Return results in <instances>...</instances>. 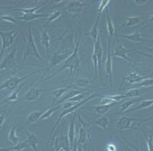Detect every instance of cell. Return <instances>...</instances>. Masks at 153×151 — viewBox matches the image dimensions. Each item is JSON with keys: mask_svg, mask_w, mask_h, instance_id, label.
I'll use <instances>...</instances> for the list:
<instances>
[{"mask_svg": "<svg viewBox=\"0 0 153 151\" xmlns=\"http://www.w3.org/2000/svg\"><path fill=\"white\" fill-rule=\"evenodd\" d=\"M80 43V34H79V38H78V43L76 45V47L74 49L73 52H72L71 55L65 60L64 65L62 66L59 70H57L54 74H52L51 76H48V77L45 78V80H43L42 82L47 81V80H50L51 78L54 77V76L58 74L59 72L62 71V70L65 69H69L70 74H71V73L74 71V70H76L78 67H79L80 63V59L79 53H78V52H79Z\"/></svg>", "mask_w": 153, "mask_h": 151, "instance_id": "cell-1", "label": "cell"}, {"mask_svg": "<svg viewBox=\"0 0 153 151\" xmlns=\"http://www.w3.org/2000/svg\"><path fill=\"white\" fill-rule=\"evenodd\" d=\"M101 95H99V94H92V95H91V96H88V98L85 99V100L81 101V102L76 103V104L75 105H74V106H72L71 107H69V108H67V109H62V111L61 114L59 116L58 119H57V121H56V122H55L54 126H53L52 131H51V138H50V141H49L50 144H51V143H52L53 141H54L55 131H56L57 127H58L59 123H60V121H62V119L64 117L66 116L69 115L70 113H72L73 112H74V111H76L78 109H79L80 107H81L83 106V105L85 104L87 102H88V101H90L91 100H92V99H94V98H101Z\"/></svg>", "mask_w": 153, "mask_h": 151, "instance_id": "cell-2", "label": "cell"}, {"mask_svg": "<svg viewBox=\"0 0 153 151\" xmlns=\"http://www.w3.org/2000/svg\"><path fill=\"white\" fill-rule=\"evenodd\" d=\"M25 40L26 45L25 49L23 54V60L28 57H33L41 62H43V59L39 53L38 49H37L30 26H28L27 29L25 31Z\"/></svg>", "mask_w": 153, "mask_h": 151, "instance_id": "cell-3", "label": "cell"}, {"mask_svg": "<svg viewBox=\"0 0 153 151\" xmlns=\"http://www.w3.org/2000/svg\"><path fill=\"white\" fill-rule=\"evenodd\" d=\"M41 71H43V68L36 70H34V71L31 72L30 73H29L27 74V75H25L22 77H18V76H14V77L9 78V79L5 80V81L0 85V91L4 89L11 91L16 89V88L20 85V84L22 83V81H24V80H25L27 79H29V78H31L32 76L34 75L35 74L38 73V72Z\"/></svg>", "mask_w": 153, "mask_h": 151, "instance_id": "cell-4", "label": "cell"}, {"mask_svg": "<svg viewBox=\"0 0 153 151\" xmlns=\"http://www.w3.org/2000/svg\"><path fill=\"white\" fill-rule=\"evenodd\" d=\"M17 34L14 30L8 31V32H1L0 31V38L1 39V48L0 49V60L4 55L6 49L9 48L15 41V38Z\"/></svg>", "mask_w": 153, "mask_h": 151, "instance_id": "cell-5", "label": "cell"}, {"mask_svg": "<svg viewBox=\"0 0 153 151\" xmlns=\"http://www.w3.org/2000/svg\"><path fill=\"white\" fill-rule=\"evenodd\" d=\"M153 76V74L152 75H146V76H143L140 75V74H138L137 72H133L131 70H129L127 72V76L124 78L122 81L120 87L123 86H125V89L127 88L128 87H129L130 86L133 85L134 84L138 83L142 80H143L145 79H147V78H150V77Z\"/></svg>", "mask_w": 153, "mask_h": 151, "instance_id": "cell-6", "label": "cell"}, {"mask_svg": "<svg viewBox=\"0 0 153 151\" xmlns=\"http://www.w3.org/2000/svg\"><path fill=\"white\" fill-rule=\"evenodd\" d=\"M133 122H145V119H138L131 116H121L116 121L117 129L120 132L130 129Z\"/></svg>", "mask_w": 153, "mask_h": 151, "instance_id": "cell-7", "label": "cell"}, {"mask_svg": "<svg viewBox=\"0 0 153 151\" xmlns=\"http://www.w3.org/2000/svg\"><path fill=\"white\" fill-rule=\"evenodd\" d=\"M17 49L13 48L9 52V54L6 56L3 61L0 63V70H11L15 68L16 66V58Z\"/></svg>", "mask_w": 153, "mask_h": 151, "instance_id": "cell-8", "label": "cell"}, {"mask_svg": "<svg viewBox=\"0 0 153 151\" xmlns=\"http://www.w3.org/2000/svg\"><path fill=\"white\" fill-rule=\"evenodd\" d=\"M111 38L108 37L107 42H108V50H107V57L105 61L104 67L106 74H108L111 87H113V62H112V55L111 53Z\"/></svg>", "mask_w": 153, "mask_h": 151, "instance_id": "cell-9", "label": "cell"}, {"mask_svg": "<svg viewBox=\"0 0 153 151\" xmlns=\"http://www.w3.org/2000/svg\"><path fill=\"white\" fill-rule=\"evenodd\" d=\"M72 52H73V51H69L65 53H60L59 51L55 52L53 54V57H51V61L48 62L49 66L48 68H47V71H48L51 68L55 67V66L60 63L61 62L65 61L71 55Z\"/></svg>", "mask_w": 153, "mask_h": 151, "instance_id": "cell-10", "label": "cell"}, {"mask_svg": "<svg viewBox=\"0 0 153 151\" xmlns=\"http://www.w3.org/2000/svg\"><path fill=\"white\" fill-rule=\"evenodd\" d=\"M131 51L132 50L126 48L123 44H120L115 48L114 52L112 54V56L113 57L120 58V59L125 60V61L130 62V63H135V61L128 55V53L131 52Z\"/></svg>", "mask_w": 153, "mask_h": 151, "instance_id": "cell-11", "label": "cell"}, {"mask_svg": "<svg viewBox=\"0 0 153 151\" xmlns=\"http://www.w3.org/2000/svg\"><path fill=\"white\" fill-rule=\"evenodd\" d=\"M76 117H77V113H74L71 117L70 118L69 120V130H68V135L67 138L69 140L70 147L72 150V148L74 146V139L76 138V132H75V125H76Z\"/></svg>", "mask_w": 153, "mask_h": 151, "instance_id": "cell-12", "label": "cell"}, {"mask_svg": "<svg viewBox=\"0 0 153 151\" xmlns=\"http://www.w3.org/2000/svg\"><path fill=\"white\" fill-rule=\"evenodd\" d=\"M85 5V4L80 0H72L68 3L67 7H66V10L69 13L78 14L81 13L82 8Z\"/></svg>", "mask_w": 153, "mask_h": 151, "instance_id": "cell-13", "label": "cell"}, {"mask_svg": "<svg viewBox=\"0 0 153 151\" xmlns=\"http://www.w3.org/2000/svg\"><path fill=\"white\" fill-rule=\"evenodd\" d=\"M143 29L136 31L135 32H134L133 34H117V36L129 41H133V42H136V43H141L145 41V39L143 38L141 34H140V32H141Z\"/></svg>", "mask_w": 153, "mask_h": 151, "instance_id": "cell-14", "label": "cell"}, {"mask_svg": "<svg viewBox=\"0 0 153 151\" xmlns=\"http://www.w3.org/2000/svg\"><path fill=\"white\" fill-rule=\"evenodd\" d=\"M120 103H122V101L121 102H115L108 105H97V106L85 107V108H83V109H94V110L96 111L99 115H104L105 113L108 112V111L110 110L113 107L120 104Z\"/></svg>", "mask_w": 153, "mask_h": 151, "instance_id": "cell-15", "label": "cell"}, {"mask_svg": "<svg viewBox=\"0 0 153 151\" xmlns=\"http://www.w3.org/2000/svg\"><path fill=\"white\" fill-rule=\"evenodd\" d=\"M55 150L56 151L71 150L68 138L59 137L56 138L55 141Z\"/></svg>", "mask_w": 153, "mask_h": 151, "instance_id": "cell-16", "label": "cell"}, {"mask_svg": "<svg viewBox=\"0 0 153 151\" xmlns=\"http://www.w3.org/2000/svg\"><path fill=\"white\" fill-rule=\"evenodd\" d=\"M23 130L25 133L27 139V142L29 146H30L34 151H38V141H37V136L36 134L29 132L28 130L23 128Z\"/></svg>", "mask_w": 153, "mask_h": 151, "instance_id": "cell-17", "label": "cell"}, {"mask_svg": "<svg viewBox=\"0 0 153 151\" xmlns=\"http://www.w3.org/2000/svg\"><path fill=\"white\" fill-rule=\"evenodd\" d=\"M49 16V14H40V13H29V14H22V16L20 17L16 18V20H21L24 22H31L33 20L36 19H41L43 18H48Z\"/></svg>", "mask_w": 153, "mask_h": 151, "instance_id": "cell-18", "label": "cell"}, {"mask_svg": "<svg viewBox=\"0 0 153 151\" xmlns=\"http://www.w3.org/2000/svg\"><path fill=\"white\" fill-rule=\"evenodd\" d=\"M93 53L97 56V59L99 61V69L100 70L101 65V60H102L103 53H104V50H103L102 45H101V41L99 37L97 38V40L94 42V49H93Z\"/></svg>", "mask_w": 153, "mask_h": 151, "instance_id": "cell-19", "label": "cell"}, {"mask_svg": "<svg viewBox=\"0 0 153 151\" xmlns=\"http://www.w3.org/2000/svg\"><path fill=\"white\" fill-rule=\"evenodd\" d=\"M41 43L43 47H44L46 52L47 59L49 61V53H50V36L48 30L45 29L43 30L41 33Z\"/></svg>", "mask_w": 153, "mask_h": 151, "instance_id": "cell-20", "label": "cell"}, {"mask_svg": "<svg viewBox=\"0 0 153 151\" xmlns=\"http://www.w3.org/2000/svg\"><path fill=\"white\" fill-rule=\"evenodd\" d=\"M105 10H106V29H107V32H108V37L111 38L113 36H115L116 32H115V28L114 27V24H113L112 20H111L110 12H109L108 7H107Z\"/></svg>", "mask_w": 153, "mask_h": 151, "instance_id": "cell-21", "label": "cell"}, {"mask_svg": "<svg viewBox=\"0 0 153 151\" xmlns=\"http://www.w3.org/2000/svg\"><path fill=\"white\" fill-rule=\"evenodd\" d=\"M101 15V14H98L97 18L96 19V21L94 23L92 28L91 29L90 32H89L86 35H88L89 36L92 38L93 42H95L99 38V20H100Z\"/></svg>", "mask_w": 153, "mask_h": 151, "instance_id": "cell-22", "label": "cell"}, {"mask_svg": "<svg viewBox=\"0 0 153 151\" xmlns=\"http://www.w3.org/2000/svg\"><path fill=\"white\" fill-rule=\"evenodd\" d=\"M93 123H94L95 125L98 126L99 127H100L102 130H104V131H106L107 133H108V135L110 136L111 137H112L111 135L110 132H109V131H108L109 121H108V118H106L105 116L99 118V119L94 120V121H93Z\"/></svg>", "mask_w": 153, "mask_h": 151, "instance_id": "cell-23", "label": "cell"}, {"mask_svg": "<svg viewBox=\"0 0 153 151\" xmlns=\"http://www.w3.org/2000/svg\"><path fill=\"white\" fill-rule=\"evenodd\" d=\"M153 105V99H151V100H146L142 101L140 103L139 105H137V106L134 107V108L127 109L125 111H124L123 113H122V114L123 113H127L130 112H134V111H136L137 110H140V109H144L149 108V107H152Z\"/></svg>", "mask_w": 153, "mask_h": 151, "instance_id": "cell-24", "label": "cell"}, {"mask_svg": "<svg viewBox=\"0 0 153 151\" xmlns=\"http://www.w3.org/2000/svg\"><path fill=\"white\" fill-rule=\"evenodd\" d=\"M43 113V111H32L27 116L26 120L27 125H30L31 124L36 123L39 122V119Z\"/></svg>", "mask_w": 153, "mask_h": 151, "instance_id": "cell-25", "label": "cell"}, {"mask_svg": "<svg viewBox=\"0 0 153 151\" xmlns=\"http://www.w3.org/2000/svg\"><path fill=\"white\" fill-rule=\"evenodd\" d=\"M41 91L36 87H32L26 93L25 95V98L29 102H32V101L36 100L40 96V93Z\"/></svg>", "mask_w": 153, "mask_h": 151, "instance_id": "cell-26", "label": "cell"}, {"mask_svg": "<svg viewBox=\"0 0 153 151\" xmlns=\"http://www.w3.org/2000/svg\"><path fill=\"white\" fill-rule=\"evenodd\" d=\"M141 100V98H127V100H125L123 103L121 104V108H120V112L117 113L116 114H122V113H123L124 111L127 110L130 107H131L132 105L136 104V102H139Z\"/></svg>", "mask_w": 153, "mask_h": 151, "instance_id": "cell-27", "label": "cell"}, {"mask_svg": "<svg viewBox=\"0 0 153 151\" xmlns=\"http://www.w3.org/2000/svg\"><path fill=\"white\" fill-rule=\"evenodd\" d=\"M153 86V78H147L138 83L134 84L133 85L130 86L126 89H131V88H148Z\"/></svg>", "mask_w": 153, "mask_h": 151, "instance_id": "cell-28", "label": "cell"}, {"mask_svg": "<svg viewBox=\"0 0 153 151\" xmlns=\"http://www.w3.org/2000/svg\"><path fill=\"white\" fill-rule=\"evenodd\" d=\"M30 79H31V78H29V79L27 80V81L23 82V83H21V84L18 86V87L16 88V90L14 91L12 93V94L10 95L9 97H8V98H6L5 100H4V101L1 103L7 102H13V101H16V100H17L18 98V94H19V92H20V89H22V88L25 86V84L27 82L28 80H30Z\"/></svg>", "mask_w": 153, "mask_h": 151, "instance_id": "cell-29", "label": "cell"}, {"mask_svg": "<svg viewBox=\"0 0 153 151\" xmlns=\"http://www.w3.org/2000/svg\"><path fill=\"white\" fill-rule=\"evenodd\" d=\"M83 91H78V90H70L69 91L65 93V94L63 95L62 97L59 99V102H57L58 104H61V103H63L66 102V101L70 100V99L73 98V97L77 96L78 94H80V93H82Z\"/></svg>", "mask_w": 153, "mask_h": 151, "instance_id": "cell-30", "label": "cell"}, {"mask_svg": "<svg viewBox=\"0 0 153 151\" xmlns=\"http://www.w3.org/2000/svg\"><path fill=\"white\" fill-rule=\"evenodd\" d=\"M123 19L127 20V22L124 24L123 27H134L139 24L141 22V18L138 16H134V17L123 18Z\"/></svg>", "mask_w": 153, "mask_h": 151, "instance_id": "cell-31", "label": "cell"}, {"mask_svg": "<svg viewBox=\"0 0 153 151\" xmlns=\"http://www.w3.org/2000/svg\"><path fill=\"white\" fill-rule=\"evenodd\" d=\"M62 108V106H56V107H51V108L48 109L47 110H45V111H43L42 116H41L40 119H39V122L43 121V120L45 119H48L52 116V114L53 113L55 112V111H56L57 110H58V109H61Z\"/></svg>", "mask_w": 153, "mask_h": 151, "instance_id": "cell-32", "label": "cell"}, {"mask_svg": "<svg viewBox=\"0 0 153 151\" xmlns=\"http://www.w3.org/2000/svg\"><path fill=\"white\" fill-rule=\"evenodd\" d=\"M47 4V1L45 3L41 4L37 6V7H35L34 8H30V9H14L13 11H17L21 12L22 14H29V13H36V12L41 9V7H44V6Z\"/></svg>", "mask_w": 153, "mask_h": 151, "instance_id": "cell-33", "label": "cell"}, {"mask_svg": "<svg viewBox=\"0 0 153 151\" xmlns=\"http://www.w3.org/2000/svg\"><path fill=\"white\" fill-rule=\"evenodd\" d=\"M8 138H9V141L13 145H16L19 141V137L16 134V126H13L10 130Z\"/></svg>", "mask_w": 153, "mask_h": 151, "instance_id": "cell-34", "label": "cell"}, {"mask_svg": "<svg viewBox=\"0 0 153 151\" xmlns=\"http://www.w3.org/2000/svg\"><path fill=\"white\" fill-rule=\"evenodd\" d=\"M61 15H62L61 11H59V10H55L54 12H53V13H51V15H49L48 17L44 18V19L47 20L45 26H48L52 22L55 21V20H56L57 19H58V18L61 16Z\"/></svg>", "mask_w": 153, "mask_h": 151, "instance_id": "cell-35", "label": "cell"}, {"mask_svg": "<svg viewBox=\"0 0 153 151\" xmlns=\"http://www.w3.org/2000/svg\"><path fill=\"white\" fill-rule=\"evenodd\" d=\"M29 146L27 144V141H25L22 142H18V144L16 145H13L11 148H9V150H16V151H22L25 148H27V147Z\"/></svg>", "mask_w": 153, "mask_h": 151, "instance_id": "cell-36", "label": "cell"}, {"mask_svg": "<svg viewBox=\"0 0 153 151\" xmlns=\"http://www.w3.org/2000/svg\"><path fill=\"white\" fill-rule=\"evenodd\" d=\"M67 90H68V88H59V89L55 90V91H53V96H54V99H53V102L55 100H59V99H60Z\"/></svg>", "mask_w": 153, "mask_h": 151, "instance_id": "cell-37", "label": "cell"}, {"mask_svg": "<svg viewBox=\"0 0 153 151\" xmlns=\"http://www.w3.org/2000/svg\"><path fill=\"white\" fill-rule=\"evenodd\" d=\"M127 92L124 94L127 96V98H137L140 96V90L139 88H131V89H128Z\"/></svg>", "mask_w": 153, "mask_h": 151, "instance_id": "cell-38", "label": "cell"}, {"mask_svg": "<svg viewBox=\"0 0 153 151\" xmlns=\"http://www.w3.org/2000/svg\"><path fill=\"white\" fill-rule=\"evenodd\" d=\"M111 0H101L100 3H99V6L98 8V14H101L102 15L103 12L105 9L108 7L109 3L111 2Z\"/></svg>", "mask_w": 153, "mask_h": 151, "instance_id": "cell-39", "label": "cell"}, {"mask_svg": "<svg viewBox=\"0 0 153 151\" xmlns=\"http://www.w3.org/2000/svg\"><path fill=\"white\" fill-rule=\"evenodd\" d=\"M89 94V92H82L80 93V94H78L77 96L73 97V98L70 99V100H67V101H72V102H80L85 100V98L86 96H88Z\"/></svg>", "mask_w": 153, "mask_h": 151, "instance_id": "cell-40", "label": "cell"}, {"mask_svg": "<svg viewBox=\"0 0 153 151\" xmlns=\"http://www.w3.org/2000/svg\"><path fill=\"white\" fill-rule=\"evenodd\" d=\"M92 60L93 65H94V78L97 79L98 77V70H99V61L97 59V56L92 53Z\"/></svg>", "mask_w": 153, "mask_h": 151, "instance_id": "cell-41", "label": "cell"}, {"mask_svg": "<svg viewBox=\"0 0 153 151\" xmlns=\"http://www.w3.org/2000/svg\"><path fill=\"white\" fill-rule=\"evenodd\" d=\"M144 136L148 150L153 151V137L151 135H148L146 134H144Z\"/></svg>", "mask_w": 153, "mask_h": 151, "instance_id": "cell-42", "label": "cell"}, {"mask_svg": "<svg viewBox=\"0 0 153 151\" xmlns=\"http://www.w3.org/2000/svg\"><path fill=\"white\" fill-rule=\"evenodd\" d=\"M113 102H113V101L109 98L108 96H101L99 105H108V104H111V103Z\"/></svg>", "mask_w": 153, "mask_h": 151, "instance_id": "cell-43", "label": "cell"}, {"mask_svg": "<svg viewBox=\"0 0 153 151\" xmlns=\"http://www.w3.org/2000/svg\"><path fill=\"white\" fill-rule=\"evenodd\" d=\"M0 18H1V20H4V21L9 22H11V23H13V24L16 23V19H14L13 17H11V16H10L9 15H1L0 16Z\"/></svg>", "mask_w": 153, "mask_h": 151, "instance_id": "cell-44", "label": "cell"}, {"mask_svg": "<svg viewBox=\"0 0 153 151\" xmlns=\"http://www.w3.org/2000/svg\"><path fill=\"white\" fill-rule=\"evenodd\" d=\"M89 83H90V82L85 79H79L78 80L77 82H76L77 85L79 86H81V87H85V86L88 85Z\"/></svg>", "mask_w": 153, "mask_h": 151, "instance_id": "cell-45", "label": "cell"}, {"mask_svg": "<svg viewBox=\"0 0 153 151\" xmlns=\"http://www.w3.org/2000/svg\"><path fill=\"white\" fill-rule=\"evenodd\" d=\"M134 2L138 6L143 5L145 4L148 3L150 1H153V0H133Z\"/></svg>", "mask_w": 153, "mask_h": 151, "instance_id": "cell-46", "label": "cell"}, {"mask_svg": "<svg viewBox=\"0 0 153 151\" xmlns=\"http://www.w3.org/2000/svg\"><path fill=\"white\" fill-rule=\"evenodd\" d=\"M6 116H7V113H4V112L0 114V127H1V126L3 125L4 123Z\"/></svg>", "mask_w": 153, "mask_h": 151, "instance_id": "cell-47", "label": "cell"}, {"mask_svg": "<svg viewBox=\"0 0 153 151\" xmlns=\"http://www.w3.org/2000/svg\"><path fill=\"white\" fill-rule=\"evenodd\" d=\"M136 54H139V55H141L143 56H145V57H150L153 59V55H151V54H146L144 52H136Z\"/></svg>", "mask_w": 153, "mask_h": 151, "instance_id": "cell-48", "label": "cell"}, {"mask_svg": "<svg viewBox=\"0 0 153 151\" xmlns=\"http://www.w3.org/2000/svg\"><path fill=\"white\" fill-rule=\"evenodd\" d=\"M108 150H116V148H115V145H113V144H110L108 146Z\"/></svg>", "mask_w": 153, "mask_h": 151, "instance_id": "cell-49", "label": "cell"}, {"mask_svg": "<svg viewBox=\"0 0 153 151\" xmlns=\"http://www.w3.org/2000/svg\"><path fill=\"white\" fill-rule=\"evenodd\" d=\"M152 119H153V114L151 116L148 117V118H146V119H145V122L151 121V120H152Z\"/></svg>", "mask_w": 153, "mask_h": 151, "instance_id": "cell-50", "label": "cell"}, {"mask_svg": "<svg viewBox=\"0 0 153 151\" xmlns=\"http://www.w3.org/2000/svg\"><path fill=\"white\" fill-rule=\"evenodd\" d=\"M52 1H53V2H55V3H56V4H59V3L62 2L64 0H52Z\"/></svg>", "mask_w": 153, "mask_h": 151, "instance_id": "cell-51", "label": "cell"}, {"mask_svg": "<svg viewBox=\"0 0 153 151\" xmlns=\"http://www.w3.org/2000/svg\"><path fill=\"white\" fill-rule=\"evenodd\" d=\"M149 52L151 53V55H153V47H151V48H148V49H147Z\"/></svg>", "mask_w": 153, "mask_h": 151, "instance_id": "cell-52", "label": "cell"}, {"mask_svg": "<svg viewBox=\"0 0 153 151\" xmlns=\"http://www.w3.org/2000/svg\"><path fill=\"white\" fill-rule=\"evenodd\" d=\"M148 22H153V14L152 15L150 16V18H149V20H148Z\"/></svg>", "mask_w": 153, "mask_h": 151, "instance_id": "cell-53", "label": "cell"}, {"mask_svg": "<svg viewBox=\"0 0 153 151\" xmlns=\"http://www.w3.org/2000/svg\"><path fill=\"white\" fill-rule=\"evenodd\" d=\"M0 27H8V25H1V24H0Z\"/></svg>", "mask_w": 153, "mask_h": 151, "instance_id": "cell-54", "label": "cell"}, {"mask_svg": "<svg viewBox=\"0 0 153 151\" xmlns=\"http://www.w3.org/2000/svg\"></svg>", "mask_w": 153, "mask_h": 151, "instance_id": "cell-55", "label": "cell"}]
</instances>
